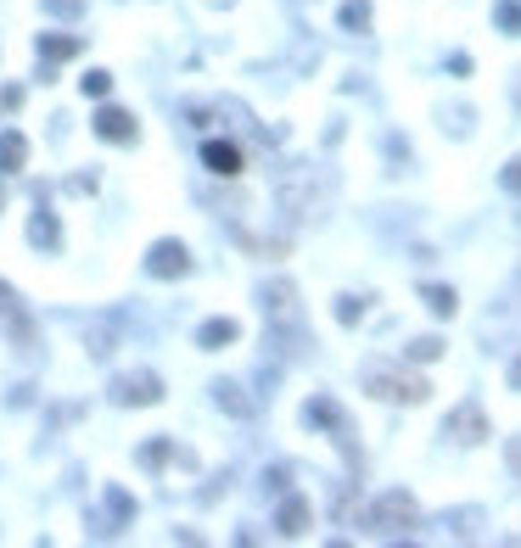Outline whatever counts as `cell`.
<instances>
[{"mask_svg":"<svg viewBox=\"0 0 521 548\" xmlns=\"http://www.w3.org/2000/svg\"><path fill=\"white\" fill-rule=\"evenodd\" d=\"M202 168H207V174H219V179H236V174H241V145H231V140H202Z\"/></svg>","mask_w":521,"mask_h":548,"instance_id":"obj_7","label":"cell"},{"mask_svg":"<svg viewBox=\"0 0 521 548\" xmlns=\"http://www.w3.org/2000/svg\"><path fill=\"white\" fill-rule=\"evenodd\" d=\"M0 207H6V191H0Z\"/></svg>","mask_w":521,"mask_h":548,"instance_id":"obj_29","label":"cell"},{"mask_svg":"<svg viewBox=\"0 0 521 548\" xmlns=\"http://www.w3.org/2000/svg\"><path fill=\"white\" fill-rule=\"evenodd\" d=\"M337 23L353 29V34H365V29H370V0H348V6L337 12Z\"/></svg>","mask_w":521,"mask_h":548,"instance_id":"obj_19","label":"cell"},{"mask_svg":"<svg viewBox=\"0 0 521 548\" xmlns=\"http://www.w3.org/2000/svg\"><path fill=\"white\" fill-rule=\"evenodd\" d=\"M207 392H214V403L224 409V414H236V419H247V414H253L258 403H253V397H247L241 392V381H214V386H207Z\"/></svg>","mask_w":521,"mask_h":548,"instance_id":"obj_13","label":"cell"},{"mask_svg":"<svg viewBox=\"0 0 521 548\" xmlns=\"http://www.w3.org/2000/svg\"><path fill=\"white\" fill-rule=\"evenodd\" d=\"M85 342H90V358H107V353H113V330L101 325V330H90V336H85Z\"/></svg>","mask_w":521,"mask_h":548,"instance_id":"obj_24","label":"cell"},{"mask_svg":"<svg viewBox=\"0 0 521 548\" xmlns=\"http://www.w3.org/2000/svg\"><path fill=\"white\" fill-rule=\"evenodd\" d=\"M437 353H443V342H437V336H415V342L404 347V358H415V364H432Z\"/></svg>","mask_w":521,"mask_h":548,"instance_id":"obj_21","label":"cell"},{"mask_svg":"<svg viewBox=\"0 0 521 548\" xmlns=\"http://www.w3.org/2000/svg\"><path fill=\"white\" fill-rule=\"evenodd\" d=\"M46 12H56V17H73V12H79V0H46Z\"/></svg>","mask_w":521,"mask_h":548,"instance_id":"obj_28","label":"cell"},{"mask_svg":"<svg viewBox=\"0 0 521 548\" xmlns=\"http://www.w3.org/2000/svg\"><path fill=\"white\" fill-rule=\"evenodd\" d=\"M107 510H113L118 526H130V520H135V498L123 493V487H107Z\"/></svg>","mask_w":521,"mask_h":548,"instance_id":"obj_20","label":"cell"},{"mask_svg":"<svg viewBox=\"0 0 521 548\" xmlns=\"http://www.w3.org/2000/svg\"><path fill=\"white\" fill-rule=\"evenodd\" d=\"M443 431H449L454 442H466V448H476V442L488 436V419H483V409H476V403H460V409L443 419Z\"/></svg>","mask_w":521,"mask_h":548,"instance_id":"obj_6","label":"cell"},{"mask_svg":"<svg viewBox=\"0 0 521 548\" xmlns=\"http://www.w3.org/2000/svg\"><path fill=\"white\" fill-rule=\"evenodd\" d=\"M359 320H365V297H337V325H348V330H353Z\"/></svg>","mask_w":521,"mask_h":548,"instance_id":"obj_23","label":"cell"},{"mask_svg":"<svg viewBox=\"0 0 521 548\" xmlns=\"http://www.w3.org/2000/svg\"><path fill=\"white\" fill-rule=\"evenodd\" d=\"M107 392H113V403H118V409H152V403H163V381H157L152 369H130V375H118Z\"/></svg>","mask_w":521,"mask_h":548,"instance_id":"obj_4","label":"cell"},{"mask_svg":"<svg viewBox=\"0 0 521 548\" xmlns=\"http://www.w3.org/2000/svg\"><path fill=\"white\" fill-rule=\"evenodd\" d=\"M421 520V510H415L409 493H382L376 510H370V526H376L382 537H409V526Z\"/></svg>","mask_w":521,"mask_h":548,"instance_id":"obj_3","label":"cell"},{"mask_svg":"<svg viewBox=\"0 0 521 548\" xmlns=\"http://www.w3.org/2000/svg\"><path fill=\"white\" fill-rule=\"evenodd\" d=\"M421 303L437 313V320H454V308H460V297H454V286H421Z\"/></svg>","mask_w":521,"mask_h":548,"instance_id":"obj_18","label":"cell"},{"mask_svg":"<svg viewBox=\"0 0 521 548\" xmlns=\"http://www.w3.org/2000/svg\"><path fill=\"white\" fill-rule=\"evenodd\" d=\"M140 465H146V470H157V465H191V453L157 436V442H146V448H140Z\"/></svg>","mask_w":521,"mask_h":548,"instance_id":"obj_16","label":"cell"},{"mask_svg":"<svg viewBox=\"0 0 521 548\" xmlns=\"http://www.w3.org/2000/svg\"><path fill=\"white\" fill-rule=\"evenodd\" d=\"M308 520H315V510H308V498H286V503H281V515H275L281 537H303V532H308Z\"/></svg>","mask_w":521,"mask_h":548,"instance_id":"obj_14","label":"cell"},{"mask_svg":"<svg viewBox=\"0 0 521 548\" xmlns=\"http://www.w3.org/2000/svg\"><path fill=\"white\" fill-rule=\"evenodd\" d=\"M146 274L152 280H180V274H191V246L185 241H152V252H146Z\"/></svg>","mask_w":521,"mask_h":548,"instance_id":"obj_5","label":"cell"},{"mask_svg":"<svg viewBox=\"0 0 521 548\" xmlns=\"http://www.w3.org/2000/svg\"><path fill=\"white\" fill-rule=\"evenodd\" d=\"M303 419H308V426H325V431H331V436H337L342 448H348V419H342V409L331 403V397H315V403L303 409Z\"/></svg>","mask_w":521,"mask_h":548,"instance_id":"obj_10","label":"cell"},{"mask_svg":"<svg viewBox=\"0 0 521 548\" xmlns=\"http://www.w3.org/2000/svg\"><path fill=\"white\" fill-rule=\"evenodd\" d=\"M231 342H241V325L236 320H202L197 325V347L202 353H219V347H231Z\"/></svg>","mask_w":521,"mask_h":548,"instance_id":"obj_11","label":"cell"},{"mask_svg":"<svg viewBox=\"0 0 521 548\" xmlns=\"http://www.w3.org/2000/svg\"><path fill=\"white\" fill-rule=\"evenodd\" d=\"M79 90H85V95H96V101H101V95L113 90V73H107V68H90L85 79H79Z\"/></svg>","mask_w":521,"mask_h":548,"instance_id":"obj_22","label":"cell"},{"mask_svg":"<svg viewBox=\"0 0 521 548\" xmlns=\"http://www.w3.org/2000/svg\"><path fill=\"white\" fill-rule=\"evenodd\" d=\"M359 381H365V392H376L382 403H426L432 397L426 375H409L404 364H387V358H370L359 369Z\"/></svg>","mask_w":521,"mask_h":548,"instance_id":"obj_1","label":"cell"},{"mask_svg":"<svg viewBox=\"0 0 521 548\" xmlns=\"http://www.w3.org/2000/svg\"><path fill=\"white\" fill-rule=\"evenodd\" d=\"M68 191H73V196H96V174H73Z\"/></svg>","mask_w":521,"mask_h":548,"instance_id":"obj_26","label":"cell"},{"mask_svg":"<svg viewBox=\"0 0 521 548\" xmlns=\"http://www.w3.org/2000/svg\"><path fill=\"white\" fill-rule=\"evenodd\" d=\"M264 313H269V330L291 336V342H303V308H298V286L291 280H269L264 291Z\"/></svg>","mask_w":521,"mask_h":548,"instance_id":"obj_2","label":"cell"},{"mask_svg":"<svg viewBox=\"0 0 521 548\" xmlns=\"http://www.w3.org/2000/svg\"><path fill=\"white\" fill-rule=\"evenodd\" d=\"M34 51H39V68H56V62H68V56L85 51V39H79V34H39Z\"/></svg>","mask_w":521,"mask_h":548,"instance_id":"obj_9","label":"cell"},{"mask_svg":"<svg viewBox=\"0 0 521 548\" xmlns=\"http://www.w3.org/2000/svg\"><path fill=\"white\" fill-rule=\"evenodd\" d=\"M96 135L113 140V145H130V140L140 135V123L123 112V107H101V112H96Z\"/></svg>","mask_w":521,"mask_h":548,"instance_id":"obj_8","label":"cell"},{"mask_svg":"<svg viewBox=\"0 0 521 548\" xmlns=\"http://www.w3.org/2000/svg\"><path fill=\"white\" fill-rule=\"evenodd\" d=\"M29 168V140L17 129H0V174H23Z\"/></svg>","mask_w":521,"mask_h":548,"instance_id":"obj_15","label":"cell"},{"mask_svg":"<svg viewBox=\"0 0 521 548\" xmlns=\"http://www.w3.org/2000/svg\"><path fill=\"white\" fill-rule=\"evenodd\" d=\"M17 101H23V90H17V84H6V90H0V107L17 112Z\"/></svg>","mask_w":521,"mask_h":548,"instance_id":"obj_27","label":"cell"},{"mask_svg":"<svg viewBox=\"0 0 521 548\" xmlns=\"http://www.w3.org/2000/svg\"><path fill=\"white\" fill-rule=\"evenodd\" d=\"M493 17H499V29H505V34H516V0H499Z\"/></svg>","mask_w":521,"mask_h":548,"instance_id":"obj_25","label":"cell"},{"mask_svg":"<svg viewBox=\"0 0 521 548\" xmlns=\"http://www.w3.org/2000/svg\"><path fill=\"white\" fill-rule=\"evenodd\" d=\"M29 241H34V246H46V252H56V246H62V224H56V213H46V207H39V213L29 219Z\"/></svg>","mask_w":521,"mask_h":548,"instance_id":"obj_17","label":"cell"},{"mask_svg":"<svg viewBox=\"0 0 521 548\" xmlns=\"http://www.w3.org/2000/svg\"><path fill=\"white\" fill-rule=\"evenodd\" d=\"M0 325H6V330L17 336V342L29 347V320H23V297H17V291H12L6 280H0Z\"/></svg>","mask_w":521,"mask_h":548,"instance_id":"obj_12","label":"cell"}]
</instances>
